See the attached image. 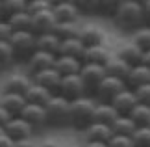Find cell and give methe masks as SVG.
<instances>
[{
    "mask_svg": "<svg viewBox=\"0 0 150 147\" xmlns=\"http://www.w3.org/2000/svg\"><path fill=\"white\" fill-rule=\"evenodd\" d=\"M28 9L26 0H2V11H0V19H9L11 15H17L21 11Z\"/></svg>",
    "mask_w": 150,
    "mask_h": 147,
    "instance_id": "31",
    "label": "cell"
},
{
    "mask_svg": "<svg viewBox=\"0 0 150 147\" xmlns=\"http://www.w3.org/2000/svg\"><path fill=\"white\" fill-rule=\"evenodd\" d=\"M13 147H37V140L35 138H26V140H17Z\"/></svg>",
    "mask_w": 150,
    "mask_h": 147,
    "instance_id": "43",
    "label": "cell"
},
{
    "mask_svg": "<svg viewBox=\"0 0 150 147\" xmlns=\"http://www.w3.org/2000/svg\"><path fill=\"white\" fill-rule=\"evenodd\" d=\"M15 34V30L11 28L8 19H0V41H9L11 36Z\"/></svg>",
    "mask_w": 150,
    "mask_h": 147,
    "instance_id": "40",
    "label": "cell"
},
{
    "mask_svg": "<svg viewBox=\"0 0 150 147\" xmlns=\"http://www.w3.org/2000/svg\"><path fill=\"white\" fill-rule=\"evenodd\" d=\"M135 2H139V4H145V2H146V0H135Z\"/></svg>",
    "mask_w": 150,
    "mask_h": 147,
    "instance_id": "51",
    "label": "cell"
},
{
    "mask_svg": "<svg viewBox=\"0 0 150 147\" xmlns=\"http://www.w3.org/2000/svg\"><path fill=\"white\" fill-rule=\"evenodd\" d=\"M124 0H100V19L111 21Z\"/></svg>",
    "mask_w": 150,
    "mask_h": 147,
    "instance_id": "36",
    "label": "cell"
},
{
    "mask_svg": "<svg viewBox=\"0 0 150 147\" xmlns=\"http://www.w3.org/2000/svg\"><path fill=\"white\" fill-rule=\"evenodd\" d=\"M13 117H15V115H11L9 112L6 110V108L2 106V104H0V128H4V127H6V125H8V123L11 121V119H13Z\"/></svg>",
    "mask_w": 150,
    "mask_h": 147,
    "instance_id": "42",
    "label": "cell"
},
{
    "mask_svg": "<svg viewBox=\"0 0 150 147\" xmlns=\"http://www.w3.org/2000/svg\"><path fill=\"white\" fill-rule=\"evenodd\" d=\"M85 49H87V47L80 41V37H69V39H61L59 54H63V56H72V58H78V60L83 62Z\"/></svg>",
    "mask_w": 150,
    "mask_h": 147,
    "instance_id": "25",
    "label": "cell"
},
{
    "mask_svg": "<svg viewBox=\"0 0 150 147\" xmlns=\"http://www.w3.org/2000/svg\"><path fill=\"white\" fill-rule=\"evenodd\" d=\"M37 147H65V145L59 143L57 140L48 138V140H41V142H37Z\"/></svg>",
    "mask_w": 150,
    "mask_h": 147,
    "instance_id": "45",
    "label": "cell"
},
{
    "mask_svg": "<svg viewBox=\"0 0 150 147\" xmlns=\"http://www.w3.org/2000/svg\"><path fill=\"white\" fill-rule=\"evenodd\" d=\"M78 37L85 47H95V45L108 43V36H106V32L102 30V26L95 24V22H89V21H82Z\"/></svg>",
    "mask_w": 150,
    "mask_h": 147,
    "instance_id": "8",
    "label": "cell"
},
{
    "mask_svg": "<svg viewBox=\"0 0 150 147\" xmlns=\"http://www.w3.org/2000/svg\"><path fill=\"white\" fill-rule=\"evenodd\" d=\"M61 78L63 76L57 73L56 67H48V69H43V71H39L32 76L33 82H37V84H41L43 87H47V90L57 93L59 90V84H61Z\"/></svg>",
    "mask_w": 150,
    "mask_h": 147,
    "instance_id": "18",
    "label": "cell"
},
{
    "mask_svg": "<svg viewBox=\"0 0 150 147\" xmlns=\"http://www.w3.org/2000/svg\"><path fill=\"white\" fill-rule=\"evenodd\" d=\"M111 22L122 32H128V34L135 32L137 28L146 24L143 4L135 2V0H124L122 6L119 8V11L115 13V17L111 19Z\"/></svg>",
    "mask_w": 150,
    "mask_h": 147,
    "instance_id": "1",
    "label": "cell"
},
{
    "mask_svg": "<svg viewBox=\"0 0 150 147\" xmlns=\"http://www.w3.org/2000/svg\"><path fill=\"white\" fill-rule=\"evenodd\" d=\"M115 54H119L124 62H128L130 65H135V63H141L143 50L128 37V39L119 41L117 43V47H115Z\"/></svg>",
    "mask_w": 150,
    "mask_h": 147,
    "instance_id": "16",
    "label": "cell"
},
{
    "mask_svg": "<svg viewBox=\"0 0 150 147\" xmlns=\"http://www.w3.org/2000/svg\"><path fill=\"white\" fill-rule=\"evenodd\" d=\"M65 147H83V143H71V145H65Z\"/></svg>",
    "mask_w": 150,
    "mask_h": 147,
    "instance_id": "50",
    "label": "cell"
},
{
    "mask_svg": "<svg viewBox=\"0 0 150 147\" xmlns=\"http://www.w3.org/2000/svg\"><path fill=\"white\" fill-rule=\"evenodd\" d=\"M124 87H128V86H126V80L108 75L106 78L102 80V84L95 90L93 97L96 99V103H111L113 99L124 90Z\"/></svg>",
    "mask_w": 150,
    "mask_h": 147,
    "instance_id": "5",
    "label": "cell"
},
{
    "mask_svg": "<svg viewBox=\"0 0 150 147\" xmlns=\"http://www.w3.org/2000/svg\"><path fill=\"white\" fill-rule=\"evenodd\" d=\"M45 110L48 117V127H71V101L69 99H65L59 93H54L52 99L45 104Z\"/></svg>",
    "mask_w": 150,
    "mask_h": 147,
    "instance_id": "3",
    "label": "cell"
},
{
    "mask_svg": "<svg viewBox=\"0 0 150 147\" xmlns=\"http://www.w3.org/2000/svg\"><path fill=\"white\" fill-rule=\"evenodd\" d=\"M143 11H145V19H146V24H150V0H146L143 4Z\"/></svg>",
    "mask_w": 150,
    "mask_h": 147,
    "instance_id": "46",
    "label": "cell"
},
{
    "mask_svg": "<svg viewBox=\"0 0 150 147\" xmlns=\"http://www.w3.org/2000/svg\"><path fill=\"white\" fill-rule=\"evenodd\" d=\"M83 147H108L104 142H83Z\"/></svg>",
    "mask_w": 150,
    "mask_h": 147,
    "instance_id": "48",
    "label": "cell"
},
{
    "mask_svg": "<svg viewBox=\"0 0 150 147\" xmlns=\"http://www.w3.org/2000/svg\"><path fill=\"white\" fill-rule=\"evenodd\" d=\"M108 147H135L132 136H126V134H115V136L108 142Z\"/></svg>",
    "mask_w": 150,
    "mask_h": 147,
    "instance_id": "38",
    "label": "cell"
},
{
    "mask_svg": "<svg viewBox=\"0 0 150 147\" xmlns=\"http://www.w3.org/2000/svg\"><path fill=\"white\" fill-rule=\"evenodd\" d=\"M141 63H145L146 67H150V49L143 52V58H141Z\"/></svg>",
    "mask_w": 150,
    "mask_h": 147,
    "instance_id": "47",
    "label": "cell"
},
{
    "mask_svg": "<svg viewBox=\"0 0 150 147\" xmlns=\"http://www.w3.org/2000/svg\"><path fill=\"white\" fill-rule=\"evenodd\" d=\"M137 125L134 123L130 115H119L117 119L111 123V131L113 134H126V136H132V134L135 132Z\"/></svg>",
    "mask_w": 150,
    "mask_h": 147,
    "instance_id": "29",
    "label": "cell"
},
{
    "mask_svg": "<svg viewBox=\"0 0 150 147\" xmlns=\"http://www.w3.org/2000/svg\"><path fill=\"white\" fill-rule=\"evenodd\" d=\"M59 47H61V37L56 32L37 34V49L52 52V54H59Z\"/></svg>",
    "mask_w": 150,
    "mask_h": 147,
    "instance_id": "26",
    "label": "cell"
},
{
    "mask_svg": "<svg viewBox=\"0 0 150 147\" xmlns=\"http://www.w3.org/2000/svg\"><path fill=\"white\" fill-rule=\"evenodd\" d=\"M80 24L82 22H57L54 32L59 36L61 39H69V37H78L80 32Z\"/></svg>",
    "mask_w": 150,
    "mask_h": 147,
    "instance_id": "35",
    "label": "cell"
},
{
    "mask_svg": "<svg viewBox=\"0 0 150 147\" xmlns=\"http://www.w3.org/2000/svg\"><path fill=\"white\" fill-rule=\"evenodd\" d=\"M22 119H26L30 125L37 131H43V128L48 127V117H47V110L41 104H26L24 110L21 114Z\"/></svg>",
    "mask_w": 150,
    "mask_h": 147,
    "instance_id": "12",
    "label": "cell"
},
{
    "mask_svg": "<svg viewBox=\"0 0 150 147\" xmlns=\"http://www.w3.org/2000/svg\"><path fill=\"white\" fill-rule=\"evenodd\" d=\"M82 136H83V142H104V143H108L115 134L111 131V125L93 121L91 125H87L82 131Z\"/></svg>",
    "mask_w": 150,
    "mask_h": 147,
    "instance_id": "13",
    "label": "cell"
},
{
    "mask_svg": "<svg viewBox=\"0 0 150 147\" xmlns=\"http://www.w3.org/2000/svg\"><path fill=\"white\" fill-rule=\"evenodd\" d=\"M0 104L9 112L11 115H21L24 106L28 104L26 97L22 93H0Z\"/></svg>",
    "mask_w": 150,
    "mask_h": 147,
    "instance_id": "20",
    "label": "cell"
},
{
    "mask_svg": "<svg viewBox=\"0 0 150 147\" xmlns=\"http://www.w3.org/2000/svg\"><path fill=\"white\" fill-rule=\"evenodd\" d=\"M83 62L78 60V58H72V56H63V54H57L56 62H54V67L57 69V73L61 76H69V75H78L80 69H82Z\"/></svg>",
    "mask_w": 150,
    "mask_h": 147,
    "instance_id": "23",
    "label": "cell"
},
{
    "mask_svg": "<svg viewBox=\"0 0 150 147\" xmlns=\"http://www.w3.org/2000/svg\"><path fill=\"white\" fill-rule=\"evenodd\" d=\"M132 140L135 147H150V127H137Z\"/></svg>",
    "mask_w": 150,
    "mask_h": 147,
    "instance_id": "37",
    "label": "cell"
},
{
    "mask_svg": "<svg viewBox=\"0 0 150 147\" xmlns=\"http://www.w3.org/2000/svg\"><path fill=\"white\" fill-rule=\"evenodd\" d=\"M80 76H82V80H83L85 87H87V91L93 95L95 90L102 84V80L108 76V73H106V67L100 65V63H85L83 62L82 69H80Z\"/></svg>",
    "mask_w": 150,
    "mask_h": 147,
    "instance_id": "7",
    "label": "cell"
},
{
    "mask_svg": "<svg viewBox=\"0 0 150 147\" xmlns=\"http://www.w3.org/2000/svg\"><path fill=\"white\" fill-rule=\"evenodd\" d=\"M15 54H13V49H11L9 41H0V67L2 71H8L15 65Z\"/></svg>",
    "mask_w": 150,
    "mask_h": 147,
    "instance_id": "33",
    "label": "cell"
},
{
    "mask_svg": "<svg viewBox=\"0 0 150 147\" xmlns=\"http://www.w3.org/2000/svg\"><path fill=\"white\" fill-rule=\"evenodd\" d=\"M106 73L109 75V76H117V78H122V80H126V76H128V73H130V69H132V65L128 62H124L122 58H120L119 54H111V58L106 62Z\"/></svg>",
    "mask_w": 150,
    "mask_h": 147,
    "instance_id": "24",
    "label": "cell"
},
{
    "mask_svg": "<svg viewBox=\"0 0 150 147\" xmlns=\"http://www.w3.org/2000/svg\"><path fill=\"white\" fill-rule=\"evenodd\" d=\"M32 15V28L35 34H47V32H54V28L57 24L54 11L50 9H43L37 13H30Z\"/></svg>",
    "mask_w": 150,
    "mask_h": 147,
    "instance_id": "15",
    "label": "cell"
},
{
    "mask_svg": "<svg viewBox=\"0 0 150 147\" xmlns=\"http://www.w3.org/2000/svg\"><path fill=\"white\" fill-rule=\"evenodd\" d=\"M74 4L80 9L83 19L100 17V0H74Z\"/></svg>",
    "mask_w": 150,
    "mask_h": 147,
    "instance_id": "30",
    "label": "cell"
},
{
    "mask_svg": "<svg viewBox=\"0 0 150 147\" xmlns=\"http://www.w3.org/2000/svg\"><path fill=\"white\" fill-rule=\"evenodd\" d=\"M52 11H54L57 22H82L83 21L82 13H80V9L76 8L74 2L56 4V6H52Z\"/></svg>",
    "mask_w": 150,
    "mask_h": 147,
    "instance_id": "17",
    "label": "cell"
},
{
    "mask_svg": "<svg viewBox=\"0 0 150 147\" xmlns=\"http://www.w3.org/2000/svg\"><path fill=\"white\" fill-rule=\"evenodd\" d=\"M96 106V99L93 95H83L71 101V127L74 131H83L93 123V114Z\"/></svg>",
    "mask_w": 150,
    "mask_h": 147,
    "instance_id": "2",
    "label": "cell"
},
{
    "mask_svg": "<svg viewBox=\"0 0 150 147\" xmlns=\"http://www.w3.org/2000/svg\"><path fill=\"white\" fill-rule=\"evenodd\" d=\"M117 117H119L117 110H115L109 103H96V106H95V114H93V121L111 125V123L117 119Z\"/></svg>",
    "mask_w": 150,
    "mask_h": 147,
    "instance_id": "27",
    "label": "cell"
},
{
    "mask_svg": "<svg viewBox=\"0 0 150 147\" xmlns=\"http://www.w3.org/2000/svg\"><path fill=\"white\" fill-rule=\"evenodd\" d=\"M9 24L11 28H13L15 32H33V28H32V15H30V11H21V13H17V15H11L9 17Z\"/></svg>",
    "mask_w": 150,
    "mask_h": 147,
    "instance_id": "28",
    "label": "cell"
},
{
    "mask_svg": "<svg viewBox=\"0 0 150 147\" xmlns=\"http://www.w3.org/2000/svg\"><path fill=\"white\" fill-rule=\"evenodd\" d=\"M9 45L13 49L15 62L24 65L30 60V56L37 50V34L35 32H15L9 39Z\"/></svg>",
    "mask_w": 150,
    "mask_h": 147,
    "instance_id": "4",
    "label": "cell"
},
{
    "mask_svg": "<svg viewBox=\"0 0 150 147\" xmlns=\"http://www.w3.org/2000/svg\"><path fill=\"white\" fill-rule=\"evenodd\" d=\"M56 58H57V54H52V52H47V50L37 49V50L30 56V60L24 63V71L30 75V76H33L35 73L43 71V69L54 67Z\"/></svg>",
    "mask_w": 150,
    "mask_h": 147,
    "instance_id": "10",
    "label": "cell"
},
{
    "mask_svg": "<svg viewBox=\"0 0 150 147\" xmlns=\"http://www.w3.org/2000/svg\"><path fill=\"white\" fill-rule=\"evenodd\" d=\"M0 11H2V0H0Z\"/></svg>",
    "mask_w": 150,
    "mask_h": 147,
    "instance_id": "53",
    "label": "cell"
},
{
    "mask_svg": "<svg viewBox=\"0 0 150 147\" xmlns=\"http://www.w3.org/2000/svg\"><path fill=\"white\" fill-rule=\"evenodd\" d=\"M52 95H54V91H50V90H47V87H43L41 84H37V82H33V80H32L30 87H28L26 93H24L28 104H41V106H45V104L50 101Z\"/></svg>",
    "mask_w": 150,
    "mask_h": 147,
    "instance_id": "22",
    "label": "cell"
},
{
    "mask_svg": "<svg viewBox=\"0 0 150 147\" xmlns=\"http://www.w3.org/2000/svg\"><path fill=\"white\" fill-rule=\"evenodd\" d=\"M4 131L13 142H17V140H26V138H35V128L26 119H22L21 115L13 117V119L4 127Z\"/></svg>",
    "mask_w": 150,
    "mask_h": 147,
    "instance_id": "11",
    "label": "cell"
},
{
    "mask_svg": "<svg viewBox=\"0 0 150 147\" xmlns=\"http://www.w3.org/2000/svg\"><path fill=\"white\" fill-rule=\"evenodd\" d=\"M59 95H63L69 101H74L78 97H83V95H91L85 87L82 76L78 75H69V76H63L61 78V84H59V90H57Z\"/></svg>",
    "mask_w": 150,
    "mask_h": 147,
    "instance_id": "6",
    "label": "cell"
},
{
    "mask_svg": "<svg viewBox=\"0 0 150 147\" xmlns=\"http://www.w3.org/2000/svg\"><path fill=\"white\" fill-rule=\"evenodd\" d=\"M13 140H11L8 134H6L4 128H0V147H13Z\"/></svg>",
    "mask_w": 150,
    "mask_h": 147,
    "instance_id": "44",
    "label": "cell"
},
{
    "mask_svg": "<svg viewBox=\"0 0 150 147\" xmlns=\"http://www.w3.org/2000/svg\"><path fill=\"white\" fill-rule=\"evenodd\" d=\"M2 75H4V71H2V67H0V78H2Z\"/></svg>",
    "mask_w": 150,
    "mask_h": 147,
    "instance_id": "52",
    "label": "cell"
},
{
    "mask_svg": "<svg viewBox=\"0 0 150 147\" xmlns=\"http://www.w3.org/2000/svg\"><path fill=\"white\" fill-rule=\"evenodd\" d=\"M50 8H52L50 0H32V2H28V11L30 13H37V11L50 9Z\"/></svg>",
    "mask_w": 150,
    "mask_h": 147,
    "instance_id": "41",
    "label": "cell"
},
{
    "mask_svg": "<svg viewBox=\"0 0 150 147\" xmlns=\"http://www.w3.org/2000/svg\"><path fill=\"white\" fill-rule=\"evenodd\" d=\"M130 39L145 52L150 49V24H143L141 28H137L135 32L130 34Z\"/></svg>",
    "mask_w": 150,
    "mask_h": 147,
    "instance_id": "32",
    "label": "cell"
},
{
    "mask_svg": "<svg viewBox=\"0 0 150 147\" xmlns=\"http://www.w3.org/2000/svg\"><path fill=\"white\" fill-rule=\"evenodd\" d=\"M63 2H74V0H50V4H52V6H56V4H63Z\"/></svg>",
    "mask_w": 150,
    "mask_h": 147,
    "instance_id": "49",
    "label": "cell"
},
{
    "mask_svg": "<svg viewBox=\"0 0 150 147\" xmlns=\"http://www.w3.org/2000/svg\"><path fill=\"white\" fill-rule=\"evenodd\" d=\"M130 117L137 127H150V104H137L132 110Z\"/></svg>",
    "mask_w": 150,
    "mask_h": 147,
    "instance_id": "34",
    "label": "cell"
},
{
    "mask_svg": "<svg viewBox=\"0 0 150 147\" xmlns=\"http://www.w3.org/2000/svg\"><path fill=\"white\" fill-rule=\"evenodd\" d=\"M150 82V67H146L145 63H135L132 65L128 76H126V86L135 90L143 84H148Z\"/></svg>",
    "mask_w": 150,
    "mask_h": 147,
    "instance_id": "21",
    "label": "cell"
},
{
    "mask_svg": "<svg viewBox=\"0 0 150 147\" xmlns=\"http://www.w3.org/2000/svg\"><path fill=\"white\" fill-rule=\"evenodd\" d=\"M26 2H32V0H26Z\"/></svg>",
    "mask_w": 150,
    "mask_h": 147,
    "instance_id": "54",
    "label": "cell"
},
{
    "mask_svg": "<svg viewBox=\"0 0 150 147\" xmlns=\"http://www.w3.org/2000/svg\"><path fill=\"white\" fill-rule=\"evenodd\" d=\"M30 84H32V76L26 71H11L2 80L0 93H22L24 95L26 90L30 87Z\"/></svg>",
    "mask_w": 150,
    "mask_h": 147,
    "instance_id": "9",
    "label": "cell"
},
{
    "mask_svg": "<svg viewBox=\"0 0 150 147\" xmlns=\"http://www.w3.org/2000/svg\"><path fill=\"white\" fill-rule=\"evenodd\" d=\"M134 91H135V97L139 101V104H150V82L135 87Z\"/></svg>",
    "mask_w": 150,
    "mask_h": 147,
    "instance_id": "39",
    "label": "cell"
},
{
    "mask_svg": "<svg viewBox=\"0 0 150 147\" xmlns=\"http://www.w3.org/2000/svg\"><path fill=\"white\" fill-rule=\"evenodd\" d=\"M113 52H115V49H111V45H109V43L87 47V49H85L83 62L85 63H100V65H106V62L111 58Z\"/></svg>",
    "mask_w": 150,
    "mask_h": 147,
    "instance_id": "19",
    "label": "cell"
},
{
    "mask_svg": "<svg viewBox=\"0 0 150 147\" xmlns=\"http://www.w3.org/2000/svg\"><path fill=\"white\" fill-rule=\"evenodd\" d=\"M109 104H111V106L117 110L119 115H130L132 110H134L137 104H139V101H137L135 91L132 90V87H124V90L120 91Z\"/></svg>",
    "mask_w": 150,
    "mask_h": 147,
    "instance_id": "14",
    "label": "cell"
}]
</instances>
